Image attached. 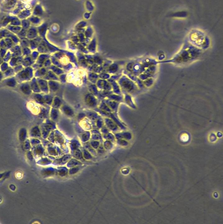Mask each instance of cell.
<instances>
[{"mask_svg": "<svg viewBox=\"0 0 223 224\" xmlns=\"http://www.w3.org/2000/svg\"><path fill=\"white\" fill-rule=\"evenodd\" d=\"M200 54L201 49L189 43V44H185L174 59L171 60V62L178 64L187 63L197 58Z\"/></svg>", "mask_w": 223, "mask_h": 224, "instance_id": "cell-1", "label": "cell"}, {"mask_svg": "<svg viewBox=\"0 0 223 224\" xmlns=\"http://www.w3.org/2000/svg\"><path fill=\"white\" fill-rule=\"evenodd\" d=\"M189 43L193 46L200 49H204L210 45V39L204 32L199 29H193L188 35Z\"/></svg>", "mask_w": 223, "mask_h": 224, "instance_id": "cell-2", "label": "cell"}, {"mask_svg": "<svg viewBox=\"0 0 223 224\" xmlns=\"http://www.w3.org/2000/svg\"><path fill=\"white\" fill-rule=\"evenodd\" d=\"M5 173H1V174H0V179H1V178H2V177L5 176Z\"/></svg>", "mask_w": 223, "mask_h": 224, "instance_id": "cell-3", "label": "cell"}]
</instances>
